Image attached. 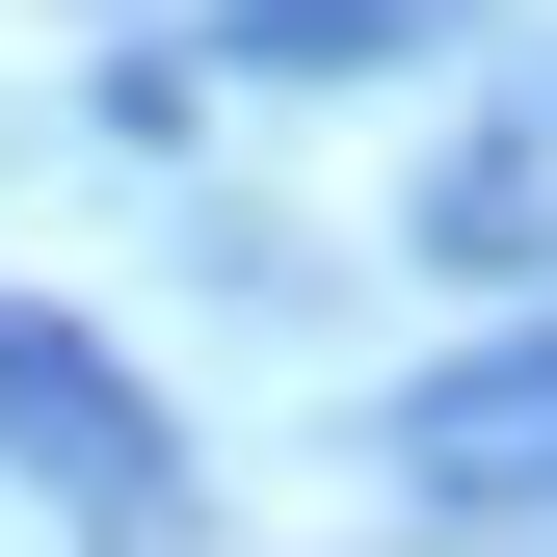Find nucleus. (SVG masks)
Returning a JSON list of instances; mask_svg holds the SVG:
<instances>
[{"label": "nucleus", "instance_id": "obj_1", "mask_svg": "<svg viewBox=\"0 0 557 557\" xmlns=\"http://www.w3.org/2000/svg\"><path fill=\"white\" fill-rule=\"evenodd\" d=\"M0 425H27V478H53V505H107V531L186 478V425H160V398H133L107 345L53 319V293H0Z\"/></svg>", "mask_w": 557, "mask_h": 557}, {"label": "nucleus", "instance_id": "obj_2", "mask_svg": "<svg viewBox=\"0 0 557 557\" xmlns=\"http://www.w3.org/2000/svg\"><path fill=\"white\" fill-rule=\"evenodd\" d=\"M398 451H425L451 505H557V345H505V372H425V398H398Z\"/></svg>", "mask_w": 557, "mask_h": 557}, {"label": "nucleus", "instance_id": "obj_3", "mask_svg": "<svg viewBox=\"0 0 557 557\" xmlns=\"http://www.w3.org/2000/svg\"><path fill=\"white\" fill-rule=\"evenodd\" d=\"M265 81H372V53H425V0H239Z\"/></svg>", "mask_w": 557, "mask_h": 557}]
</instances>
